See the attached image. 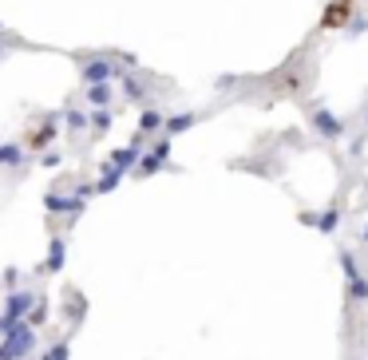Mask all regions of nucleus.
Listing matches in <instances>:
<instances>
[{"instance_id": "f257e3e1", "label": "nucleus", "mask_w": 368, "mask_h": 360, "mask_svg": "<svg viewBox=\"0 0 368 360\" xmlns=\"http://www.w3.org/2000/svg\"><path fill=\"white\" fill-rule=\"evenodd\" d=\"M115 71H119V68H111L107 60H91L88 68H83V80H88V83H107Z\"/></svg>"}, {"instance_id": "423d86ee", "label": "nucleus", "mask_w": 368, "mask_h": 360, "mask_svg": "<svg viewBox=\"0 0 368 360\" xmlns=\"http://www.w3.org/2000/svg\"><path fill=\"white\" fill-rule=\"evenodd\" d=\"M0 56H4V52H0Z\"/></svg>"}, {"instance_id": "39448f33", "label": "nucleus", "mask_w": 368, "mask_h": 360, "mask_svg": "<svg viewBox=\"0 0 368 360\" xmlns=\"http://www.w3.org/2000/svg\"><path fill=\"white\" fill-rule=\"evenodd\" d=\"M159 123H162V119L155 115V111H147V115H143V127H159Z\"/></svg>"}, {"instance_id": "20e7f679", "label": "nucleus", "mask_w": 368, "mask_h": 360, "mask_svg": "<svg viewBox=\"0 0 368 360\" xmlns=\"http://www.w3.org/2000/svg\"><path fill=\"white\" fill-rule=\"evenodd\" d=\"M123 91H127L131 100H143V88H139L135 80H127V83H123Z\"/></svg>"}, {"instance_id": "7ed1b4c3", "label": "nucleus", "mask_w": 368, "mask_h": 360, "mask_svg": "<svg viewBox=\"0 0 368 360\" xmlns=\"http://www.w3.org/2000/svg\"><path fill=\"white\" fill-rule=\"evenodd\" d=\"M317 119H321V127H325V135H337V119H328L325 111H321Z\"/></svg>"}, {"instance_id": "f03ea898", "label": "nucleus", "mask_w": 368, "mask_h": 360, "mask_svg": "<svg viewBox=\"0 0 368 360\" xmlns=\"http://www.w3.org/2000/svg\"><path fill=\"white\" fill-rule=\"evenodd\" d=\"M88 100H91V103H95V107H103V103H107V100H111V91H107V83H95V88H91V91H88Z\"/></svg>"}]
</instances>
